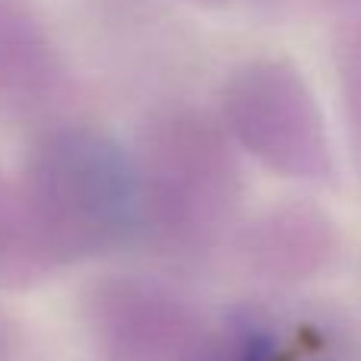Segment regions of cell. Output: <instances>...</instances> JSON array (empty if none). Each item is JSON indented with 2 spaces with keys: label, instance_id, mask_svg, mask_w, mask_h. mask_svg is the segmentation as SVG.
<instances>
[{
  "label": "cell",
  "instance_id": "277c9868",
  "mask_svg": "<svg viewBox=\"0 0 361 361\" xmlns=\"http://www.w3.org/2000/svg\"><path fill=\"white\" fill-rule=\"evenodd\" d=\"M241 361H269V358H260V355H244Z\"/></svg>",
  "mask_w": 361,
  "mask_h": 361
},
{
  "label": "cell",
  "instance_id": "3957f363",
  "mask_svg": "<svg viewBox=\"0 0 361 361\" xmlns=\"http://www.w3.org/2000/svg\"><path fill=\"white\" fill-rule=\"evenodd\" d=\"M13 349H16V336H13V326L0 317V361H13Z\"/></svg>",
  "mask_w": 361,
  "mask_h": 361
},
{
  "label": "cell",
  "instance_id": "7a4b0ae2",
  "mask_svg": "<svg viewBox=\"0 0 361 361\" xmlns=\"http://www.w3.org/2000/svg\"><path fill=\"white\" fill-rule=\"evenodd\" d=\"M35 263L38 254L32 247L23 200L0 190V276H10L16 269L35 267Z\"/></svg>",
  "mask_w": 361,
  "mask_h": 361
},
{
  "label": "cell",
  "instance_id": "6da1fadb",
  "mask_svg": "<svg viewBox=\"0 0 361 361\" xmlns=\"http://www.w3.org/2000/svg\"><path fill=\"white\" fill-rule=\"evenodd\" d=\"M124 159L86 137L51 143L32 165L23 209L38 263H61L111 241L133 203Z\"/></svg>",
  "mask_w": 361,
  "mask_h": 361
}]
</instances>
